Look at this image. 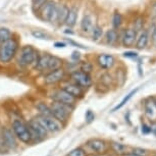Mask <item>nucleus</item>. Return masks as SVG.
<instances>
[{"label":"nucleus","instance_id":"nucleus-1","mask_svg":"<svg viewBox=\"0 0 156 156\" xmlns=\"http://www.w3.org/2000/svg\"><path fill=\"white\" fill-rule=\"evenodd\" d=\"M19 50V42L12 37L8 41L0 44V62L9 63L16 57Z\"/></svg>","mask_w":156,"mask_h":156},{"label":"nucleus","instance_id":"nucleus-2","mask_svg":"<svg viewBox=\"0 0 156 156\" xmlns=\"http://www.w3.org/2000/svg\"><path fill=\"white\" fill-rule=\"evenodd\" d=\"M39 57V53L32 45H25L20 48L17 63L20 67H28L31 66H35L36 61Z\"/></svg>","mask_w":156,"mask_h":156},{"label":"nucleus","instance_id":"nucleus-3","mask_svg":"<svg viewBox=\"0 0 156 156\" xmlns=\"http://www.w3.org/2000/svg\"><path fill=\"white\" fill-rule=\"evenodd\" d=\"M11 129H12L14 136L16 137V139L20 141L23 144H31V135L29 132L27 122H25L23 120L20 119H16L11 122Z\"/></svg>","mask_w":156,"mask_h":156},{"label":"nucleus","instance_id":"nucleus-4","mask_svg":"<svg viewBox=\"0 0 156 156\" xmlns=\"http://www.w3.org/2000/svg\"><path fill=\"white\" fill-rule=\"evenodd\" d=\"M49 106L51 108L52 116H53L54 119H56L58 122H60L61 123H66L67 120L69 119L72 111L73 110V108H75L73 106H69V105L62 104V103L55 102V101H51Z\"/></svg>","mask_w":156,"mask_h":156},{"label":"nucleus","instance_id":"nucleus-5","mask_svg":"<svg viewBox=\"0 0 156 156\" xmlns=\"http://www.w3.org/2000/svg\"><path fill=\"white\" fill-rule=\"evenodd\" d=\"M29 132L31 135V140L32 143H40L43 140L46 139V137L48 136V133L45 129L43 128L42 125L35 119H32L27 122Z\"/></svg>","mask_w":156,"mask_h":156},{"label":"nucleus","instance_id":"nucleus-6","mask_svg":"<svg viewBox=\"0 0 156 156\" xmlns=\"http://www.w3.org/2000/svg\"><path fill=\"white\" fill-rule=\"evenodd\" d=\"M44 129L47 131L48 134H57L63 129V123L58 122L53 116H46V115H36L35 116Z\"/></svg>","mask_w":156,"mask_h":156},{"label":"nucleus","instance_id":"nucleus-7","mask_svg":"<svg viewBox=\"0 0 156 156\" xmlns=\"http://www.w3.org/2000/svg\"><path fill=\"white\" fill-rule=\"evenodd\" d=\"M49 97L51 98L52 101L59 102V103H62V104L69 105V106H73V107H75V105L76 103V99L75 97L69 95V93L62 90L61 88H58V89L51 91V93L49 94Z\"/></svg>","mask_w":156,"mask_h":156},{"label":"nucleus","instance_id":"nucleus-8","mask_svg":"<svg viewBox=\"0 0 156 156\" xmlns=\"http://www.w3.org/2000/svg\"><path fill=\"white\" fill-rule=\"evenodd\" d=\"M70 80L73 83L78 85L82 89H87L92 85V79L89 73H86L82 70H73L70 73Z\"/></svg>","mask_w":156,"mask_h":156},{"label":"nucleus","instance_id":"nucleus-9","mask_svg":"<svg viewBox=\"0 0 156 156\" xmlns=\"http://www.w3.org/2000/svg\"><path fill=\"white\" fill-rule=\"evenodd\" d=\"M66 72L62 67L59 69L53 70V72H49L43 78L44 84L48 85V86H52V85L62 83L64 79H66Z\"/></svg>","mask_w":156,"mask_h":156},{"label":"nucleus","instance_id":"nucleus-10","mask_svg":"<svg viewBox=\"0 0 156 156\" xmlns=\"http://www.w3.org/2000/svg\"><path fill=\"white\" fill-rule=\"evenodd\" d=\"M1 139H2V142H3V145L10 150L16 149L17 146H19L17 139H16V137L14 136L11 128L3 126V128L1 129Z\"/></svg>","mask_w":156,"mask_h":156},{"label":"nucleus","instance_id":"nucleus-11","mask_svg":"<svg viewBox=\"0 0 156 156\" xmlns=\"http://www.w3.org/2000/svg\"><path fill=\"white\" fill-rule=\"evenodd\" d=\"M60 88L69 93V95L75 97L76 100L84 96V89H82L81 87H79L78 85H76L73 82H62Z\"/></svg>","mask_w":156,"mask_h":156},{"label":"nucleus","instance_id":"nucleus-12","mask_svg":"<svg viewBox=\"0 0 156 156\" xmlns=\"http://www.w3.org/2000/svg\"><path fill=\"white\" fill-rule=\"evenodd\" d=\"M87 146L89 147L93 152L97 153V154H103V153L106 152V149H107L106 142L102 139H97V138L90 139L87 142Z\"/></svg>","mask_w":156,"mask_h":156},{"label":"nucleus","instance_id":"nucleus-13","mask_svg":"<svg viewBox=\"0 0 156 156\" xmlns=\"http://www.w3.org/2000/svg\"><path fill=\"white\" fill-rule=\"evenodd\" d=\"M97 63L103 69H110L115 63V58L111 54H100L97 57Z\"/></svg>","mask_w":156,"mask_h":156},{"label":"nucleus","instance_id":"nucleus-14","mask_svg":"<svg viewBox=\"0 0 156 156\" xmlns=\"http://www.w3.org/2000/svg\"><path fill=\"white\" fill-rule=\"evenodd\" d=\"M55 6H56V2L52 1V0H48V1H47L39 10L41 19L46 20V22H49Z\"/></svg>","mask_w":156,"mask_h":156},{"label":"nucleus","instance_id":"nucleus-15","mask_svg":"<svg viewBox=\"0 0 156 156\" xmlns=\"http://www.w3.org/2000/svg\"><path fill=\"white\" fill-rule=\"evenodd\" d=\"M50 58H51V55H50L49 53H44L42 55L39 54V57H38L36 63H35L34 69L39 70V72H41V73H46Z\"/></svg>","mask_w":156,"mask_h":156},{"label":"nucleus","instance_id":"nucleus-16","mask_svg":"<svg viewBox=\"0 0 156 156\" xmlns=\"http://www.w3.org/2000/svg\"><path fill=\"white\" fill-rule=\"evenodd\" d=\"M137 39V32L134 29H126L122 35V45L125 47H131L134 45L135 41Z\"/></svg>","mask_w":156,"mask_h":156},{"label":"nucleus","instance_id":"nucleus-17","mask_svg":"<svg viewBox=\"0 0 156 156\" xmlns=\"http://www.w3.org/2000/svg\"><path fill=\"white\" fill-rule=\"evenodd\" d=\"M69 11V8L67 7L66 5L57 4V23H59V25H63V23H66Z\"/></svg>","mask_w":156,"mask_h":156},{"label":"nucleus","instance_id":"nucleus-18","mask_svg":"<svg viewBox=\"0 0 156 156\" xmlns=\"http://www.w3.org/2000/svg\"><path fill=\"white\" fill-rule=\"evenodd\" d=\"M62 64H63V61H62L61 58L57 57V56H52V55H51V58H50V60H49V63H48V66H47L46 73L53 72V70L59 69L62 67Z\"/></svg>","mask_w":156,"mask_h":156},{"label":"nucleus","instance_id":"nucleus-19","mask_svg":"<svg viewBox=\"0 0 156 156\" xmlns=\"http://www.w3.org/2000/svg\"><path fill=\"white\" fill-rule=\"evenodd\" d=\"M76 20H78V8L76 7L69 8V14H67V17L64 23H66L67 27L73 28L76 23Z\"/></svg>","mask_w":156,"mask_h":156},{"label":"nucleus","instance_id":"nucleus-20","mask_svg":"<svg viewBox=\"0 0 156 156\" xmlns=\"http://www.w3.org/2000/svg\"><path fill=\"white\" fill-rule=\"evenodd\" d=\"M111 150L117 155H126L128 154V150L129 147L125 145L122 143H119V142H112L110 144Z\"/></svg>","mask_w":156,"mask_h":156},{"label":"nucleus","instance_id":"nucleus-21","mask_svg":"<svg viewBox=\"0 0 156 156\" xmlns=\"http://www.w3.org/2000/svg\"><path fill=\"white\" fill-rule=\"evenodd\" d=\"M145 113L147 114V116L150 117V119H156V105L154 103V100L149 99L148 101H146Z\"/></svg>","mask_w":156,"mask_h":156},{"label":"nucleus","instance_id":"nucleus-22","mask_svg":"<svg viewBox=\"0 0 156 156\" xmlns=\"http://www.w3.org/2000/svg\"><path fill=\"white\" fill-rule=\"evenodd\" d=\"M36 109L38 111V114L39 115H46V116H52V112H51V108L48 104H46L45 102H38L36 105H35Z\"/></svg>","mask_w":156,"mask_h":156},{"label":"nucleus","instance_id":"nucleus-23","mask_svg":"<svg viewBox=\"0 0 156 156\" xmlns=\"http://www.w3.org/2000/svg\"><path fill=\"white\" fill-rule=\"evenodd\" d=\"M148 39H149V35L147 31H143L141 35L139 36L136 43V47L138 49H144L148 44Z\"/></svg>","mask_w":156,"mask_h":156},{"label":"nucleus","instance_id":"nucleus-24","mask_svg":"<svg viewBox=\"0 0 156 156\" xmlns=\"http://www.w3.org/2000/svg\"><path fill=\"white\" fill-rule=\"evenodd\" d=\"M81 30L85 33H89L93 30V22L90 16H84L83 20L81 22Z\"/></svg>","mask_w":156,"mask_h":156},{"label":"nucleus","instance_id":"nucleus-25","mask_svg":"<svg viewBox=\"0 0 156 156\" xmlns=\"http://www.w3.org/2000/svg\"><path fill=\"white\" fill-rule=\"evenodd\" d=\"M105 38H106V42L109 45H113V44L116 43L117 38H119V34H117L115 29H111V30H108L106 32Z\"/></svg>","mask_w":156,"mask_h":156},{"label":"nucleus","instance_id":"nucleus-26","mask_svg":"<svg viewBox=\"0 0 156 156\" xmlns=\"http://www.w3.org/2000/svg\"><path fill=\"white\" fill-rule=\"evenodd\" d=\"M138 92V89H135V90H133V91H131V92H129L128 95H126L125 98H123L122 101H120V103L119 104H117L115 107L113 108L112 109V112H114V111H116V110H119V109H120V108L122 107H123L125 106V105L126 104V102H129V100L132 98V97H133L135 94H136Z\"/></svg>","mask_w":156,"mask_h":156},{"label":"nucleus","instance_id":"nucleus-27","mask_svg":"<svg viewBox=\"0 0 156 156\" xmlns=\"http://www.w3.org/2000/svg\"><path fill=\"white\" fill-rule=\"evenodd\" d=\"M12 38V33L7 28H0V43H3Z\"/></svg>","mask_w":156,"mask_h":156},{"label":"nucleus","instance_id":"nucleus-28","mask_svg":"<svg viewBox=\"0 0 156 156\" xmlns=\"http://www.w3.org/2000/svg\"><path fill=\"white\" fill-rule=\"evenodd\" d=\"M32 36L36 39H39V40H49L50 39V35L48 33H46L45 31H42V30H33L31 32Z\"/></svg>","mask_w":156,"mask_h":156},{"label":"nucleus","instance_id":"nucleus-29","mask_svg":"<svg viewBox=\"0 0 156 156\" xmlns=\"http://www.w3.org/2000/svg\"><path fill=\"white\" fill-rule=\"evenodd\" d=\"M103 36V30L101 27H99V26H94L93 27V30H92V39L93 41H99L100 39L102 38Z\"/></svg>","mask_w":156,"mask_h":156},{"label":"nucleus","instance_id":"nucleus-30","mask_svg":"<svg viewBox=\"0 0 156 156\" xmlns=\"http://www.w3.org/2000/svg\"><path fill=\"white\" fill-rule=\"evenodd\" d=\"M122 14L119 12H115L112 16V26L114 29H119L122 26Z\"/></svg>","mask_w":156,"mask_h":156},{"label":"nucleus","instance_id":"nucleus-31","mask_svg":"<svg viewBox=\"0 0 156 156\" xmlns=\"http://www.w3.org/2000/svg\"><path fill=\"white\" fill-rule=\"evenodd\" d=\"M66 156H88V155L86 150H84L82 147H78V148L73 149Z\"/></svg>","mask_w":156,"mask_h":156},{"label":"nucleus","instance_id":"nucleus-32","mask_svg":"<svg viewBox=\"0 0 156 156\" xmlns=\"http://www.w3.org/2000/svg\"><path fill=\"white\" fill-rule=\"evenodd\" d=\"M93 69V66L92 63L89 62V61H84V62L81 63V66H80V70H82V72L86 73H89L92 72Z\"/></svg>","mask_w":156,"mask_h":156},{"label":"nucleus","instance_id":"nucleus-33","mask_svg":"<svg viewBox=\"0 0 156 156\" xmlns=\"http://www.w3.org/2000/svg\"><path fill=\"white\" fill-rule=\"evenodd\" d=\"M47 1H48V0H33V3H32V7H33L34 10L39 11L41 9V7H42Z\"/></svg>","mask_w":156,"mask_h":156},{"label":"nucleus","instance_id":"nucleus-34","mask_svg":"<svg viewBox=\"0 0 156 156\" xmlns=\"http://www.w3.org/2000/svg\"><path fill=\"white\" fill-rule=\"evenodd\" d=\"M111 82H112V78H111V76L108 75V73H104V75L101 76V83L103 86L108 87L111 84Z\"/></svg>","mask_w":156,"mask_h":156},{"label":"nucleus","instance_id":"nucleus-35","mask_svg":"<svg viewBox=\"0 0 156 156\" xmlns=\"http://www.w3.org/2000/svg\"><path fill=\"white\" fill-rule=\"evenodd\" d=\"M146 150L142 148H135L132 152V156H146Z\"/></svg>","mask_w":156,"mask_h":156},{"label":"nucleus","instance_id":"nucleus-36","mask_svg":"<svg viewBox=\"0 0 156 156\" xmlns=\"http://www.w3.org/2000/svg\"><path fill=\"white\" fill-rule=\"evenodd\" d=\"M143 25H144V20L142 19V17H138V19L136 20V22H135L134 26H135V31H140L141 29L143 28Z\"/></svg>","mask_w":156,"mask_h":156},{"label":"nucleus","instance_id":"nucleus-37","mask_svg":"<svg viewBox=\"0 0 156 156\" xmlns=\"http://www.w3.org/2000/svg\"><path fill=\"white\" fill-rule=\"evenodd\" d=\"M94 119H95V114H94L91 110H88L87 112H86V120H87V122L88 123L92 122L93 120H94Z\"/></svg>","mask_w":156,"mask_h":156},{"label":"nucleus","instance_id":"nucleus-38","mask_svg":"<svg viewBox=\"0 0 156 156\" xmlns=\"http://www.w3.org/2000/svg\"><path fill=\"white\" fill-rule=\"evenodd\" d=\"M122 55L126 58H136L138 56V53L135 51H126V52H123Z\"/></svg>","mask_w":156,"mask_h":156},{"label":"nucleus","instance_id":"nucleus-39","mask_svg":"<svg viewBox=\"0 0 156 156\" xmlns=\"http://www.w3.org/2000/svg\"><path fill=\"white\" fill-rule=\"evenodd\" d=\"M66 41H67V43H69V44H70V45H73V46H75V47H79V48H82V49H87V47L83 46L80 43H76V42H75V41H73V40L66 39Z\"/></svg>","mask_w":156,"mask_h":156},{"label":"nucleus","instance_id":"nucleus-40","mask_svg":"<svg viewBox=\"0 0 156 156\" xmlns=\"http://www.w3.org/2000/svg\"><path fill=\"white\" fill-rule=\"evenodd\" d=\"M70 57H72V59L73 61H78V60H80V58H81V53L79 51H73Z\"/></svg>","mask_w":156,"mask_h":156},{"label":"nucleus","instance_id":"nucleus-41","mask_svg":"<svg viewBox=\"0 0 156 156\" xmlns=\"http://www.w3.org/2000/svg\"><path fill=\"white\" fill-rule=\"evenodd\" d=\"M142 132L144 134H149L150 132H151V131H150V126H148L147 125L144 123V125L142 126Z\"/></svg>","mask_w":156,"mask_h":156},{"label":"nucleus","instance_id":"nucleus-42","mask_svg":"<svg viewBox=\"0 0 156 156\" xmlns=\"http://www.w3.org/2000/svg\"><path fill=\"white\" fill-rule=\"evenodd\" d=\"M54 46L56 47V48H64V47H66V43H64V42H55Z\"/></svg>","mask_w":156,"mask_h":156},{"label":"nucleus","instance_id":"nucleus-43","mask_svg":"<svg viewBox=\"0 0 156 156\" xmlns=\"http://www.w3.org/2000/svg\"><path fill=\"white\" fill-rule=\"evenodd\" d=\"M150 131H151L154 135H156V122L151 123V126H150Z\"/></svg>","mask_w":156,"mask_h":156},{"label":"nucleus","instance_id":"nucleus-44","mask_svg":"<svg viewBox=\"0 0 156 156\" xmlns=\"http://www.w3.org/2000/svg\"><path fill=\"white\" fill-rule=\"evenodd\" d=\"M152 40H153V42L156 43V28H154V30H153V34H152Z\"/></svg>","mask_w":156,"mask_h":156},{"label":"nucleus","instance_id":"nucleus-45","mask_svg":"<svg viewBox=\"0 0 156 156\" xmlns=\"http://www.w3.org/2000/svg\"><path fill=\"white\" fill-rule=\"evenodd\" d=\"M154 103H155V105H156V98L154 99Z\"/></svg>","mask_w":156,"mask_h":156},{"label":"nucleus","instance_id":"nucleus-46","mask_svg":"<svg viewBox=\"0 0 156 156\" xmlns=\"http://www.w3.org/2000/svg\"><path fill=\"white\" fill-rule=\"evenodd\" d=\"M152 156H156V153H154V154H153Z\"/></svg>","mask_w":156,"mask_h":156},{"label":"nucleus","instance_id":"nucleus-47","mask_svg":"<svg viewBox=\"0 0 156 156\" xmlns=\"http://www.w3.org/2000/svg\"><path fill=\"white\" fill-rule=\"evenodd\" d=\"M0 44H1V43H0Z\"/></svg>","mask_w":156,"mask_h":156}]
</instances>
